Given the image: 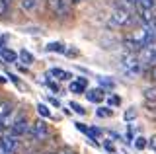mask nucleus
Wrapping results in <instances>:
<instances>
[{
    "instance_id": "nucleus-1",
    "label": "nucleus",
    "mask_w": 156,
    "mask_h": 154,
    "mask_svg": "<svg viewBox=\"0 0 156 154\" xmlns=\"http://www.w3.org/2000/svg\"><path fill=\"white\" fill-rule=\"evenodd\" d=\"M119 68H121V72H123L125 76H135V74H139L140 62H139V59H136L135 53H123V55H121V59H119Z\"/></svg>"
},
{
    "instance_id": "nucleus-2",
    "label": "nucleus",
    "mask_w": 156,
    "mask_h": 154,
    "mask_svg": "<svg viewBox=\"0 0 156 154\" xmlns=\"http://www.w3.org/2000/svg\"><path fill=\"white\" fill-rule=\"evenodd\" d=\"M136 59H139L140 65H156V43H150V45L140 47L139 53H136Z\"/></svg>"
},
{
    "instance_id": "nucleus-3",
    "label": "nucleus",
    "mask_w": 156,
    "mask_h": 154,
    "mask_svg": "<svg viewBox=\"0 0 156 154\" xmlns=\"http://www.w3.org/2000/svg\"><path fill=\"white\" fill-rule=\"evenodd\" d=\"M133 12L129 10V8L125 6H117L113 14H111V22H113V26H127V23L133 22Z\"/></svg>"
},
{
    "instance_id": "nucleus-4",
    "label": "nucleus",
    "mask_w": 156,
    "mask_h": 154,
    "mask_svg": "<svg viewBox=\"0 0 156 154\" xmlns=\"http://www.w3.org/2000/svg\"><path fill=\"white\" fill-rule=\"evenodd\" d=\"M27 135H29V138L31 141H43V138H47L49 137V127H47V123L45 121H35L33 125H29V131H27Z\"/></svg>"
},
{
    "instance_id": "nucleus-5",
    "label": "nucleus",
    "mask_w": 156,
    "mask_h": 154,
    "mask_svg": "<svg viewBox=\"0 0 156 154\" xmlns=\"http://www.w3.org/2000/svg\"><path fill=\"white\" fill-rule=\"evenodd\" d=\"M47 8L55 18H65L68 16V10H70L68 0H47Z\"/></svg>"
},
{
    "instance_id": "nucleus-6",
    "label": "nucleus",
    "mask_w": 156,
    "mask_h": 154,
    "mask_svg": "<svg viewBox=\"0 0 156 154\" xmlns=\"http://www.w3.org/2000/svg\"><path fill=\"white\" fill-rule=\"evenodd\" d=\"M29 131V123H27V119L26 117H18V119H14V123H12V127H10V135H14L16 138H22V137H26Z\"/></svg>"
},
{
    "instance_id": "nucleus-7",
    "label": "nucleus",
    "mask_w": 156,
    "mask_h": 154,
    "mask_svg": "<svg viewBox=\"0 0 156 154\" xmlns=\"http://www.w3.org/2000/svg\"><path fill=\"white\" fill-rule=\"evenodd\" d=\"M86 98H88V102H92V103H101L105 100V90H101V88L88 90V92H86Z\"/></svg>"
},
{
    "instance_id": "nucleus-8",
    "label": "nucleus",
    "mask_w": 156,
    "mask_h": 154,
    "mask_svg": "<svg viewBox=\"0 0 156 154\" xmlns=\"http://www.w3.org/2000/svg\"><path fill=\"white\" fill-rule=\"evenodd\" d=\"M0 59L4 62H8V65H12V62H18V53L12 51L10 47H2L0 49Z\"/></svg>"
},
{
    "instance_id": "nucleus-9",
    "label": "nucleus",
    "mask_w": 156,
    "mask_h": 154,
    "mask_svg": "<svg viewBox=\"0 0 156 154\" xmlns=\"http://www.w3.org/2000/svg\"><path fill=\"white\" fill-rule=\"evenodd\" d=\"M88 88V80L86 78H76L70 82V92L72 94H84Z\"/></svg>"
},
{
    "instance_id": "nucleus-10",
    "label": "nucleus",
    "mask_w": 156,
    "mask_h": 154,
    "mask_svg": "<svg viewBox=\"0 0 156 154\" xmlns=\"http://www.w3.org/2000/svg\"><path fill=\"white\" fill-rule=\"evenodd\" d=\"M47 76H53V78H57V80H70L72 78L70 72H66V70H62V68H51V70L47 72Z\"/></svg>"
},
{
    "instance_id": "nucleus-11",
    "label": "nucleus",
    "mask_w": 156,
    "mask_h": 154,
    "mask_svg": "<svg viewBox=\"0 0 156 154\" xmlns=\"http://www.w3.org/2000/svg\"><path fill=\"white\" fill-rule=\"evenodd\" d=\"M123 47L127 49V53H135V55H136V53H139V49H140V47L133 41V37H131V39H125V41H123Z\"/></svg>"
},
{
    "instance_id": "nucleus-12",
    "label": "nucleus",
    "mask_w": 156,
    "mask_h": 154,
    "mask_svg": "<svg viewBox=\"0 0 156 154\" xmlns=\"http://www.w3.org/2000/svg\"><path fill=\"white\" fill-rule=\"evenodd\" d=\"M20 6H22V10L31 12L37 8V0H20Z\"/></svg>"
},
{
    "instance_id": "nucleus-13",
    "label": "nucleus",
    "mask_w": 156,
    "mask_h": 154,
    "mask_svg": "<svg viewBox=\"0 0 156 154\" xmlns=\"http://www.w3.org/2000/svg\"><path fill=\"white\" fill-rule=\"evenodd\" d=\"M47 51L49 53H65L66 49H65V45H62V43L53 41V43H49V45H47Z\"/></svg>"
},
{
    "instance_id": "nucleus-14",
    "label": "nucleus",
    "mask_w": 156,
    "mask_h": 154,
    "mask_svg": "<svg viewBox=\"0 0 156 154\" xmlns=\"http://www.w3.org/2000/svg\"><path fill=\"white\" fill-rule=\"evenodd\" d=\"M18 59L22 61V62H26V65H31V62H33V55H31L29 51L23 49V51H20V53H18Z\"/></svg>"
},
{
    "instance_id": "nucleus-15",
    "label": "nucleus",
    "mask_w": 156,
    "mask_h": 154,
    "mask_svg": "<svg viewBox=\"0 0 156 154\" xmlns=\"http://www.w3.org/2000/svg\"><path fill=\"white\" fill-rule=\"evenodd\" d=\"M133 144H135L136 150H144V148L148 146V142H146V138H144V137H136L135 141H133Z\"/></svg>"
},
{
    "instance_id": "nucleus-16",
    "label": "nucleus",
    "mask_w": 156,
    "mask_h": 154,
    "mask_svg": "<svg viewBox=\"0 0 156 154\" xmlns=\"http://www.w3.org/2000/svg\"><path fill=\"white\" fill-rule=\"evenodd\" d=\"M8 111H12V105H10V102L0 100V117H2V115H6Z\"/></svg>"
},
{
    "instance_id": "nucleus-17",
    "label": "nucleus",
    "mask_w": 156,
    "mask_h": 154,
    "mask_svg": "<svg viewBox=\"0 0 156 154\" xmlns=\"http://www.w3.org/2000/svg\"><path fill=\"white\" fill-rule=\"evenodd\" d=\"M156 0H139V8H148V10H154Z\"/></svg>"
},
{
    "instance_id": "nucleus-18",
    "label": "nucleus",
    "mask_w": 156,
    "mask_h": 154,
    "mask_svg": "<svg viewBox=\"0 0 156 154\" xmlns=\"http://www.w3.org/2000/svg\"><path fill=\"white\" fill-rule=\"evenodd\" d=\"M37 113L43 115V117H51V111H49V107L45 103H37Z\"/></svg>"
},
{
    "instance_id": "nucleus-19",
    "label": "nucleus",
    "mask_w": 156,
    "mask_h": 154,
    "mask_svg": "<svg viewBox=\"0 0 156 154\" xmlns=\"http://www.w3.org/2000/svg\"><path fill=\"white\" fill-rule=\"evenodd\" d=\"M96 115H98V117H111L113 111H111V107H100L96 111Z\"/></svg>"
},
{
    "instance_id": "nucleus-20",
    "label": "nucleus",
    "mask_w": 156,
    "mask_h": 154,
    "mask_svg": "<svg viewBox=\"0 0 156 154\" xmlns=\"http://www.w3.org/2000/svg\"><path fill=\"white\" fill-rule=\"evenodd\" d=\"M70 109H72L74 113H78V115H86V109L82 107L80 103H76V102H72V103H70Z\"/></svg>"
},
{
    "instance_id": "nucleus-21",
    "label": "nucleus",
    "mask_w": 156,
    "mask_h": 154,
    "mask_svg": "<svg viewBox=\"0 0 156 154\" xmlns=\"http://www.w3.org/2000/svg\"><path fill=\"white\" fill-rule=\"evenodd\" d=\"M133 119H136V109L135 107H129L125 111V121H133Z\"/></svg>"
},
{
    "instance_id": "nucleus-22",
    "label": "nucleus",
    "mask_w": 156,
    "mask_h": 154,
    "mask_svg": "<svg viewBox=\"0 0 156 154\" xmlns=\"http://www.w3.org/2000/svg\"><path fill=\"white\" fill-rule=\"evenodd\" d=\"M144 98L150 100V102H154L156 100V88H146L144 90Z\"/></svg>"
},
{
    "instance_id": "nucleus-23",
    "label": "nucleus",
    "mask_w": 156,
    "mask_h": 154,
    "mask_svg": "<svg viewBox=\"0 0 156 154\" xmlns=\"http://www.w3.org/2000/svg\"><path fill=\"white\" fill-rule=\"evenodd\" d=\"M8 6H10V0H0V16L8 12Z\"/></svg>"
},
{
    "instance_id": "nucleus-24",
    "label": "nucleus",
    "mask_w": 156,
    "mask_h": 154,
    "mask_svg": "<svg viewBox=\"0 0 156 154\" xmlns=\"http://www.w3.org/2000/svg\"><path fill=\"white\" fill-rule=\"evenodd\" d=\"M107 102H109V105H121V98L119 96H109Z\"/></svg>"
},
{
    "instance_id": "nucleus-25",
    "label": "nucleus",
    "mask_w": 156,
    "mask_h": 154,
    "mask_svg": "<svg viewBox=\"0 0 156 154\" xmlns=\"http://www.w3.org/2000/svg\"><path fill=\"white\" fill-rule=\"evenodd\" d=\"M49 102H51V105H57V107H61V102H58L57 98H49Z\"/></svg>"
},
{
    "instance_id": "nucleus-26",
    "label": "nucleus",
    "mask_w": 156,
    "mask_h": 154,
    "mask_svg": "<svg viewBox=\"0 0 156 154\" xmlns=\"http://www.w3.org/2000/svg\"><path fill=\"white\" fill-rule=\"evenodd\" d=\"M101 86H107V88H111V86H113V82H111V80H101Z\"/></svg>"
},
{
    "instance_id": "nucleus-27",
    "label": "nucleus",
    "mask_w": 156,
    "mask_h": 154,
    "mask_svg": "<svg viewBox=\"0 0 156 154\" xmlns=\"http://www.w3.org/2000/svg\"><path fill=\"white\" fill-rule=\"evenodd\" d=\"M150 146H152V148H154V150H156V135H154V137H152V138H150Z\"/></svg>"
},
{
    "instance_id": "nucleus-28",
    "label": "nucleus",
    "mask_w": 156,
    "mask_h": 154,
    "mask_svg": "<svg viewBox=\"0 0 156 154\" xmlns=\"http://www.w3.org/2000/svg\"><path fill=\"white\" fill-rule=\"evenodd\" d=\"M148 26H150V27H152V31L156 33V18H154V20H152V22H150V23H148Z\"/></svg>"
},
{
    "instance_id": "nucleus-29",
    "label": "nucleus",
    "mask_w": 156,
    "mask_h": 154,
    "mask_svg": "<svg viewBox=\"0 0 156 154\" xmlns=\"http://www.w3.org/2000/svg\"><path fill=\"white\" fill-rule=\"evenodd\" d=\"M150 72H152V78H154V80H156V65H154V66H152V70H150Z\"/></svg>"
},
{
    "instance_id": "nucleus-30",
    "label": "nucleus",
    "mask_w": 156,
    "mask_h": 154,
    "mask_svg": "<svg viewBox=\"0 0 156 154\" xmlns=\"http://www.w3.org/2000/svg\"><path fill=\"white\" fill-rule=\"evenodd\" d=\"M61 154H76V152H72V150H62Z\"/></svg>"
}]
</instances>
